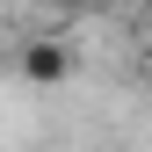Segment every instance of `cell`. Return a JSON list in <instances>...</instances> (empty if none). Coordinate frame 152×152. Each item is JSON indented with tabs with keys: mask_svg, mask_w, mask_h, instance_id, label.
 Masks as SVG:
<instances>
[{
	"mask_svg": "<svg viewBox=\"0 0 152 152\" xmlns=\"http://www.w3.org/2000/svg\"><path fill=\"white\" fill-rule=\"evenodd\" d=\"M15 65H22V80H29V87H65V80H72V51H65V36H58V29L29 36Z\"/></svg>",
	"mask_w": 152,
	"mask_h": 152,
	"instance_id": "6da1fadb",
	"label": "cell"
},
{
	"mask_svg": "<svg viewBox=\"0 0 152 152\" xmlns=\"http://www.w3.org/2000/svg\"><path fill=\"white\" fill-rule=\"evenodd\" d=\"M36 7H72V0H36Z\"/></svg>",
	"mask_w": 152,
	"mask_h": 152,
	"instance_id": "7a4b0ae2",
	"label": "cell"
},
{
	"mask_svg": "<svg viewBox=\"0 0 152 152\" xmlns=\"http://www.w3.org/2000/svg\"><path fill=\"white\" fill-rule=\"evenodd\" d=\"M145 22H152V0H145Z\"/></svg>",
	"mask_w": 152,
	"mask_h": 152,
	"instance_id": "3957f363",
	"label": "cell"
}]
</instances>
